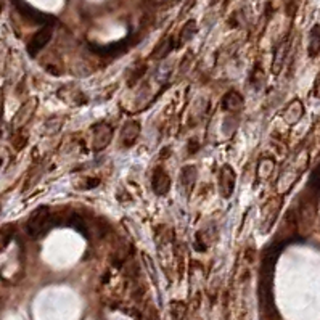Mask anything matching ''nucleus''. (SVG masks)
Masks as SVG:
<instances>
[{
    "label": "nucleus",
    "mask_w": 320,
    "mask_h": 320,
    "mask_svg": "<svg viewBox=\"0 0 320 320\" xmlns=\"http://www.w3.org/2000/svg\"><path fill=\"white\" fill-rule=\"evenodd\" d=\"M272 167H274V161L272 160H264L259 164V171H258V174H259V177L261 179H264V177H267L272 172Z\"/></svg>",
    "instance_id": "nucleus-15"
},
{
    "label": "nucleus",
    "mask_w": 320,
    "mask_h": 320,
    "mask_svg": "<svg viewBox=\"0 0 320 320\" xmlns=\"http://www.w3.org/2000/svg\"><path fill=\"white\" fill-rule=\"evenodd\" d=\"M314 93H316V97H320V74L317 76L316 87H314Z\"/></svg>",
    "instance_id": "nucleus-16"
},
{
    "label": "nucleus",
    "mask_w": 320,
    "mask_h": 320,
    "mask_svg": "<svg viewBox=\"0 0 320 320\" xmlns=\"http://www.w3.org/2000/svg\"><path fill=\"white\" fill-rule=\"evenodd\" d=\"M233 188H235V172L229 164H225L222 166L219 174V190L224 198H229L232 195Z\"/></svg>",
    "instance_id": "nucleus-4"
},
{
    "label": "nucleus",
    "mask_w": 320,
    "mask_h": 320,
    "mask_svg": "<svg viewBox=\"0 0 320 320\" xmlns=\"http://www.w3.org/2000/svg\"><path fill=\"white\" fill-rule=\"evenodd\" d=\"M195 33H196V24H195V21H190V23H187L185 24V28L182 29V33H180V40L182 42H185V40H190L193 36H195Z\"/></svg>",
    "instance_id": "nucleus-14"
},
{
    "label": "nucleus",
    "mask_w": 320,
    "mask_h": 320,
    "mask_svg": "<svg viewBox=\"0 0 320 320\" xmlns=\"http://www.w3.org/2000/svg\"><path fill=\"white\" fill-rule=\"evenodd\" d=\"M302 113H304V108H302L301 102L295 100V102H291L290 105H288L286 109L283 111V119H285L288 124H296L298 121L301 119Z\"/></svg>",
    "instance_id": "nucleus-9"
},
{
    "label": "nucleus",
    "mask_w": 320,
    "mask_h": 320,
    "mask_svg": "<svg viewBox=\"0 0 320 320\" xmlns=\"http://www.w3.org/2000/svg\"><path fill=\"white\" fill-rule=\"evenodd\" d=\"M52 37V26H44L37 34L34 36L31 42L28 44V52L31 56H36L39 52L44 49V47L49 44V40Z\"/></svg>",
    "instance_id": "nucleus-6"
},
{
    "label": "nucleus",
    "mask_w": 320,
    "mask_h": 320,
    "mask_svg": "<svg viewBox=\"0 0 320 320\" xmlns=\"http://www.w3.org/2000/svg\"><path fill=\"white\" fill-rule=\"evenodd\" d=\"M309 55L311 56H316L319 52H320V26L316 24L314 28L311 29L309 33Z\"/></svg>",
    "instance_id": "nucleus-11"
},
{
    "label": "nucleus",
    "mask_w": 320,
    "mask_h": 320,
    "mask_svg": "<svg viewBox=\"0 0 320 320\" xmlns=\"http://www.w3.org/2000/svg\"><path fill=\"white\" fill-rule=\"evenodd\" d=\"M36 108H37V98H29L28 102H24L23 105H21V108L17 111V114L13 116L12 129L13 130L23 129L24 125L31 121V118L34 116Z\"/></svg>",
    "instance_id": "nucleus-2"
},
{
    "label": "nucleus",
    "mask_w": 320,
    "mask_h": 320,
    "mask_svg": "<svg viewBox=\"0 0 320 320\" xmlns=\"http://www.w3.org/2000/svg\"><path fill=\"white\" fill-rule=\"evenodd\" d=\"M286 52H288V40L285 39L280 44V47H279V50H277V53H275V60H274V72H279L280 71V68H282V65H283V60H285V56H286Z\"/></svg>",
    "instance_id": "nucleus-12"
},
{
    "label": "nucleus",
    "mask_w": 320,
    "mask_h": 320,
    "mask_svg": "<svg viewBox=\"0 0 320 320\" xmlns=\"http://www.w3.org/2000/svg\"><path fill=\"white\" fill-rule=\"evenodd\" d=\"M13 237V230L12 225H5V227L0 229V253L5 249V246L10 243V240Z\"/></svg>",
    "instance_id": "nucleus-13"
},
{
    "label": "nucleus",
    "mask_w": 320,
    "mask_h": 320,
    "mask_svg": "<svg viewBox=\"0 0 320 320\" xmlns=\"http://www.w3.org/2000/svg\"><path fill=\"white\" fill-rule=\"evenodd\" d=\"M113 137V129L111 125L107 123H100L93 127V137H92V148L95 151H102L109 145Z\"/></svg>",
    "instance_id": "nucleus-3"
},
{
    "label": "nucleus",
    "mask_w": 320,
    "mask_h": 320,
    "mask_svg": "<svg viewBox=\"0 0 320 320\" xmlns=\"http://www.w3.org/2000/svg\"><path fill=\"white\" fill-rule=\"evenodd\" d=\"M52 222H53V216H52L50 208L40 206L31 213L28 222H26V230L33 238H39L50 229Z\"/></svg>",
    "instance_id": "nucleus-1"
},
{
    "label": "nucleus",
    "mask_w": 320,
    "mask_h": 320,
    "mask_svg": "<svg viewBox=\"0 0 320 320\" xmlns=\"http://www.w3.org/2000/svg\"><path fill=\"white\" fill-rule=\"evenodd\" d=\"M196 180V169L193 166H187L183 167L179 177V185L180 188H183V193H187L192 188L193 182Z\"/></svg>",
    "instance_id": "nucleus-10"
},
{
    "label": "nucleus",
    "mask_w": 320,
    "mask_h": 320,
    "mask_svg": "<svg viewBox=\"0 0 320 320\" xmlns=\"http://www.w3.org/2000/svg\"><path fill=\"white\" fill-rule=\"evenodd\" d=\"M139 134H140V124L137 121H129V123L124 124L123 130H121V142H123V145L125 146L134 145V142L137 140Z\"/></svg>",
    "instance_id": "nucleus-7"
},
{
    "label": "nucleus",
    "mask_w": 320,
    "mask_h": 320,
    "mask_svg": "<svg viewBox=\"0 0 320 320\" xmlns=\"http://www.w3.org/2000/svg\"><path fill=\"white\" fill-rule=\"evenodd\" d=\"M151 187L156 195H166L171 188V179L166 174V171L162 167H155L153 174H151Z\"/></svg>",
    "instance_id": "nucleus-5"
},
{
    "label": "nucleus",
    "mask_w": 320,
    "mask_h": 320,
    "mask_svg": "<svg viewBox=\"0 0 320 320\" xmlns=\"http://www.w3.org/2000/svg\"><path fill=\"white\" fill-rule=\"evenodd\" d=\"M222 105H224V108L227 109V111L235 113V111H240V109L243 108L245 98H243V95H240L238 92L230 90L227 95L222 98Z\"/></svg>",
    "instance_id": "nucleus-8"
}]
</instances>
